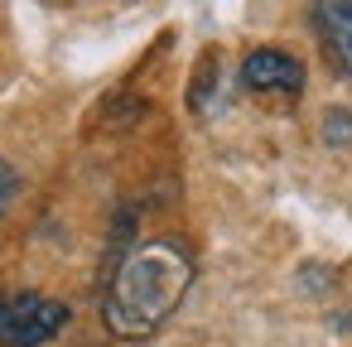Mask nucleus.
Listing matches in <instances>:
<instances>
[{
  "label": "nucleus",
  "instance_id": "nucleus-2",
  "mask_svg": "<svg viewBox=\"0 0 352 347\" xmlns=\"http://www.w3.org/2000/svg\"><path fill=\"white\" fill-rule=\"evenodd\" d=\"M73 309L34 289H0V347H44L68 328Z\"/></svg>",
  "mask_w": 352,
  "mask_h": 347
},
{
  "label": "nucleus",
  "instance_id": "nucleus-6",
  "mask_svg": "<svg viewBox=\"0 0 352 347\" xmlns=\"http://www.w3.org/2000/svg\"><path fill=\"white\" fill-rule=\"evenodd\" d=\"M15 188H20V174H15V164H10V159H0V212L10 208Z\"/></svg>",
  "mask_w": 352,
  "mask_h": 347
},
{
  "label": "nucleus",
  "instance_id": "nucleus-1",
  "mask_svg": "<svg viewBox=\"0 0 352 347\" xmlns=\"http://www.w3.org/2000/svg\"><path fill=\"white\" fill-rule=\"evenodd\" d=\"M193 284V256L174 236L135 241L121 251L107 289H102V323L116 337H150L188 294Z\"/></svg>",
  "mask_w": 352,
  "mask_h": 347
},
{
  "label": "nucleus",
  "instance_id": "nucleus-5",
  "mask_svg": "<svg viewBox=\"0 0 352 347\" xmlns=\"http://www.w3.org/2000/svg\"><path fill=\"white\" fill-rule=\"evenodd\" d=\"M323 140L328 145H352V116L347 111H328L323 116Z\"/></svg>",
  "mask_w": 352,
  "mask_h": 347
},
{
  "label": "nucleus",
  "instance_id": "nucleus-3",
  "mask_svg": "<svg viewBox=\"0 0 352 347\" xmlns=\"http://www.w3.org/2000/svg\"><path fill=\"white\" fill-rule=\"evenodd\" d=\"M241 87L246 92H285L299 97L304 92V63L285 49H251L241 58Z\"/></svg>",
  "mask_w": 352,
  "mask_h": 347
},
{
  "label": "nucleus",
  "instance_id": "nucleus-4",
  "mask_svg": "<svg viewBox=\"0 0 352 347\" xmlns=\"http://www.w3.org/2000/svg\"><path fill=\"white\" fill-rule=\"evenodd\" d=\"M314 34L323 54L352 78V0H314Z\"/></svg>",
  "mask_w": 352,
  "mask_h": 347
}]
</instances>
